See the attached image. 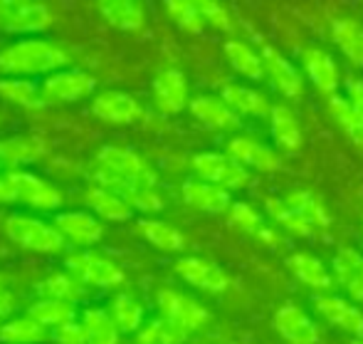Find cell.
<instances>
[{
	"label": "cell",
	"mask_w": 363,
	"mask_h": 344,
	"mask_svg": "<svg viewBox=\"0 0 363 344\" xmlns=\"http://www.w3.org/2000/svg\"><path fill=\"white\" fill-rule=\"evenodd\" d=\"M69 63V55L48 40H20L0 53V70L10 75H43L60 72Z\"/></svg>",
	"instance_id": "6da1fadb"
},
{
	"label": "cell",
	"mask_w": 363,
	"mask_h": 344,
	"mask_svg": "<svg viewBox=\"0 0 363 344\" xmlns=\"http://www.w3.org/2000/svg\"><path fill=\"white\" fill-rule=\"evenodd\" d=\"M5 233L10 240L35 253H57L65 245L62 233L55 225L33 218V215H10L5 220Z\"/></svg>",
	"instance_id": "7a4b0ae2"
},
{
	"label": "cell",
	"mask_w": 363,
	"mask_h": 344,
	"mask_svg": "<svg viewBox=\"0 0 363 344\" xmlns=\"http://www.w3.org/2000/svg\"><path fill=\"white\" fill-rule=\"evenodd\" d=\"M193 171L201 181H208L213 186H220L225 191H238L250 183V173L242 163L235 161L230 154L203 151L193 156Z\"/></svg>",
	"instance_id": "3957f363"
},
{
	"label": "cell",
	"mask_w": 363,
	"mask_h": 344,
	"mask_svg": "<svg viewBox=\"0 0 363 344\" xmlns=\"http://www.w3.org/2000/svg\"><path fill=\"white\" fill-rule=\"evenodd\" d=\"M156 305L163 320L173 322V325L186 332H196V330H201L203 325L211 322V310H208L203 302H198L196 297H191V295H183V292H178V290H171V287L158 290Z\"/></svg>",
	"instance_id": "277c9868"
},
{
	"label": "cell",
	"mask_w": 363,
	"mask_h": 344,
	"mask_svg": "<svg viewBox=\"0 0 363 344\" xmlns=\"http://www.w3.org/2000/svg\"><path fill=\"white\" fill-rule=\"evenodd\" d=\"M99 168L114 173L116 178L126 183H136V186H148L156 188V171L139 156L136 151L124 146H101L96 154Z\"/></svg>",
	"instance_id": "5b68a950"
},
{
	"label": "cell",
	"mask_w": 363,
	"mask_h": 344,
	"mask_svg": "<svg viewBox=\"0 0 363 344\" xmlns=\"http://www.w3.org/2000/svg\"><path fill=\"white\" fill-rule=\"evenodd\" d=\"M50 23L52 13L40 0H0V30L5 33H40Z\"/></svg>",
	"instance_id": "8992f818"
},
{
	"label": "cell",
	"mask_w": 363,
	"mask_h": 344,
	"mask_svg": "<svg viewBox=\"0 0 363 344\" xmlns=\"http://www.w3.org/2000/svg\"><path fill=\"white\" fill-rule=\"evenodd\" d=\"M65 265L77 280L86 282V285L114 287L124 282V270L96 253H74L65 260Z\"/></svg>",
	"instance_id": "52a82bcc"
},
{
	"label": "cell",
	"mask_w": 363,
	"mask_h": 344,
	"mask_svg": "<svg viewBox=\"0 0 363 344\" xmlns=\"http://www.w3.org/2000/svg\"><path fill=\"white\" fill-rule=\"evenodd\" d=\"M277 335L289 344H319L321 332L309 315L294 302H284L277 307L272 320Z\"/></svg>",
	"instance_id": "ba28073f"
},
{
	"label": "cell",
	"mask_w": 363,
	"mask_h": 344,
	"mask_svg": "<svg viewBox=\"0 0 363 344\" xmlns=\"http://www.w3.org/2000/svg\"><path fill=\"white\" fill-rule=\"evenodd\" d=\"M314 307L329 325L339 327L354 337H363V312L351 300L334 295V292H324V295L314 297Z\"/></svg>",
	"instance_id": "9c48e42d"
},
{
	"label": "cell",
	"mask_w": 363,
	"mask_h": 344,
	"mask_svg": "<svg viewBox=\"0 0 363 344\" xmlns=\"http://www.w3.org/2000/svg\"><path fill=\"white\" fill-rule=\"evenodd\" d=\"M96 87L94 77L84 70H60L43 85L45 102H79Z\"/></svg>",
	"instance_id": "30bf717a"
},
{
	"label": "cell",
	"mask_w": 363,
	"mask_h": 344,
	"mask_svg": "<svg viewBox=\"0 0 363 344\" xmlns=\"http://www.w3.org/2000/svg\"><path fill=\"white\" fill-rule=\"evenodd\" d=\"M10 178H13V186H15V193H18V201L28 203L33 208H40V210H55L62 206V193L48 183L45 178L35 176V173H28V171H8Z\"/></svg>",
	"instance_id": "8fae6325"
},
{
	"label": "cell",
	"mask_w": 363,
	"mask_h": 344,
	"mask_svg": "<svg viewBox=\"0 0 363 344\" xmlns=\"http://www.w3.org/2000/svg\"><path fill=\"white\" fill-rule=\"evenodd\" d=\"M153 102L163 114H178L186 107H191L188 102V82L186 75L181 70H163L153 80Z\"/></svg>",
	"instance_id": "7c38bea8"
},
{
	"label": "cell",
	"mask_w": 363,
	"mask_h": 344,
	"mask_svg": "<svg viewBox=\"0 0 363 344\" xmlns=\"http://www.w3.org/2000/svg\"><path fill=\"white\" fill-rule=\"evenodd\" d=\"M91 114L109 124H134L141 119V104L126 92H101L91 102Z\"/></svg>",
	"instance_id": "4fadbf2b"
},
{
	"label": "cell",
	"mask_w": 363,
	"mask_h": 344,
	"mask_svg": "<svg viewBox=\"0 0 363 344\" xmlns=\"http://www.w3.org/2000/svg\"><path fill=\"white\" fill-rule=\"evenodd\" d=\"M176 273L188 282L206 292H225L230 285V277L220 265L203 258H181L176 260Z\"/></svg>",
	"instance_id": "5bb4252c"
},
{
	"label": "cell",
	"mask_w": 363,
	"mask_h": 344,
	"mask_svg": "<svg viewBox=\"0 0 363 344\" xmlns=\"http://www.w3.org/2000/svg\"><path fill=\"white\" fill-rule=\"evenodd\" d=\"M262 60H264V72H267V77L287 100L301 97V92H304V80H301L299 70H296L277 48L262 45Z\"/></svg>",
	"instance_id": "9a60e30c"
},
{
	"label": "cell",
	"mask_w": 363,
	"mask_h": 344,
	"mask_svg": "<svg viewBox=\"0 0 363 344\" xmlns=\"http://www.w3.org/2000/svg\"><path fill=\"white\" fill-rule=\"evenodd\" d=\"M225 154H230V156L238 163H242L245 168H255V171H262V173H272L282 166L279 154H274L269 146H264V144L255 141V139H250V136L230 139L228 151Z\"/></svg>",
	"instance_id": "2e32d148"
},
{
	"label": "cell",
	"mask_w": 363,
	"mask_h": 344,
	"mask_svg": "<svg viewBox=\"0 0 363 344\" xmlns=\"http://www.w3.org/2000/svg\"><path fill=\"white\" fill-rule=\"evenodd\" d=\"M181 196L183 201L191 208L201 210V213L208 215H220L228 213L233 201H230V191L220 186H213L208 181H201V178H191L181 186Z\"/></svg>",
	"instance_id": "e0dca14e"
},
{
	"label": "cell",
	"mask_w": 363,
	"mask_h": 344,
	"mask_svg": "<svg viewBox=\"0 0 363 344\" xmlns=\"http://www.w3.org/2000/svg\"><path fill=\"white\" fill-rule=\"evenodd\" d=\"M301 63H304V72L311 80V85L321 92V95L334 97L339 90V68H336L334 58L321 48H304L301 50Z\"/></svg>",
	"instance_id": "ac0fdd59"
},
{
	"label": "cell",
	"mask_w": 363,
	"mask_h": 344,
	"mask_svg": "<svg viewBox=\"0 0 363 344\" xmlns=\"http://www.w3.org/2000/svg\"><path fill=\"white\" fill-rule=\"evenodd\" d=\"M55 228L62 233V238L72 240L77 245H91L99 243L104 228H101L99 218H94L86 210H67V213H60L55 220Z\"/></svg>",
	"instance_id": "d6986e66"
},
{
	"label": "cell",
	"mask_w": 363,
	"mask_h": 344,
	"mask_svg": "<svg viewBox=\"0 0 363 344\" xmlns=\"http://www.w3.org/2000/svg\"><path fill=\"white\" fill-rule=\"evenodd\" d=\"M220 100L235 112V114H247V117H269L274 104L262 92L252 90V87L238 85V82H228L220 87Z\"/></svg>",
	"instance_id": "ffe728a7"
},
{
	"label": "cell",
	"mask_w": 363,
	"mask_h": 344,
	"mask_svg": "<svg viewBox=\"0 0 363 344\" xmlns=\"http://www.w3.org/2000/svg\"><path fill=\"white\" fill-rule=\"evenodd\" d=\"M334 277L341 287L351 295V300L363 302V253L356 248H341L336 253L334 263Z\"/></svg>",
	"instance_id": "44dd1931"
},
{
	"label": "cell",
	"mask_w": 363,
	"mask_h": 344,
	"mask_svg": "<svg viewBox=\"0 0 363 344\" xmlns=\"http://www.w3.org/2000/svg\"><path fill=\"white\" fill-rule=\"evenodd\" d=\"M191 112L198 122H203L211 129L230 131L240 127V114H235L220 97H211V95L196 97V100H191Z\"/></svg>",
	"instance_id": "7402d4cb"
},
{
	"label": "cell",
	"mask_w": 363,
	"mask_h": 344,
	"mask_svg": "<svg viewBox=\"0 0 363 344\" xmlns=\"http://www.w3.org/2000/svg\"><path fill=\"white\" fill-rule=\"evenodd\" d=\"M331 40L346 60L363 68V25L354 18H336L331 23Z\"/></svg>",
	"instance_id": "603a6c76"
},
{
	"label": "cell",
	"mask_w": 363,
	"mask_h": 344,
	"mask_svg": "<svg viewBox=\"0 0 363 344\" xmlns=\"http://www.w3.org/2000/svg\"><path fill=\"white\" fill-rule=\"evenodd\" d=\"M289 270L294 273V277L299 282H304L311 290H329L334 277H331L329 268L321 263L316 255L306 253V250H299V253H291L287 258Z\"/></svg>",
	"instance_id": "cb8c5ba5"
},
{
	"label": "cell",
	"mask_w": 363,
	"mask_h": 344,
	"mask_svg": "<svg viewBox=\"0 0 363 344\" xmlns=\"http://www.w3.org/2000/svg\"><path fill=\"white\" fill-rule=\"evenodd\" d=\"M99 15L116 30H126V33H134V30L144 28L146 13L141 8V3L134 0H104V3L96 5Z\"/></svg>",
	"instance_id": "d4e9b609"
},
{
	"label": "cell",
	"mask_w": 363,
	"mask_h": 344,
	"mask_svg": "<svg viewBox=\"0 0 363 344\" xmlns=\"http://www.w3.org/2000/svg\"><path fill=\"white\" fill-rule=\"evenodd\" d=\"M269 131H272V139L279 149L294 151V149L301 146V124L287 104L272 107V112H269Z\"/></svg>",
	"instance_id": "484cf974"
},
{
	"label": "cell",
	"mask_w": 363,
	"mask_h": 344,
	"mask_svg": "<svg viewBox=\"0 0 363 344\" xmlns=\"http://www.w3.org/2000/svg\"><path fill=\"white\" fill-rule=\"evenodd\" d=\"M225 58H228V63L233 65V70L238 72V75L247 77V80L257 82L267 75V72H264L262 55L250 48L247 43H242V40H228V43H225Z\"/></svg>",
	"instance_id": "4316f807"
},
{
	"label": "cell",
	"mask_w": 363,
	"mask_h": 344,
	"mask_svg": "<svg viewBox=\"0 0 363 344\" xmlns=\"http://www.w3.org/2000/svg\"><path fill=\"white\" fill-rule=\"evenodd\" d=\"M82 330L86 335V344H119V327L111 315L101 307H89L82 315Z\"/></svg>",
	"instance_id": "83f0119b"
},
{
	"label": "cell",
	"mask_w": 363,
	"mask_h": 344,
	"mask_svg": "<svg viewBox=\"0 0 363 344\" xmlns=\"http://www.w3.org/2000/svg\"><path fill=\"white\" fill-rule=\"evenodd\" d=\"M86 203H89V208L94 210L96 215H101V218H106V220H114V223H124V220H129L131 213H134V208H131L119 193L109 191V188H101V186L86 191Z\"/></svg>",
	"instance_id": "f1b7e54d"
},
{
	"label": "cell",
	"mask_w": 363,
	"mask_h": 344,
	"mask_svg": "<svg viewBox=\"0 0 363 344\" xmlns=\"http://www.w3.org/2000/svg\"><path fill=\"white\" fill-rule=\"evenodd\" d=\"M284 203H287L294 213H299L306 223L314 225V228H326V225L331 223L329 208H326L324 203H321V198L314 196L311 191L294 188V191H289L287 196H284Z\"/></svg>",
	"instance_id": "f546056e"
},
{
	"label": "cell",
	"mask_w": 363,
	"mask_h": 344,
	"mask_svg": "<svg viewBox=\"0 0 363 344\" xmlns=\"http://www.w3.org/2000/svg\"><path fill=\"white\" fill-rule=\"evenodd\" d=\"M40 156H43V141L35 136H18L0 141V168L23 166V163L38 161Z\"/></svg>",
	"instance_id": "4dcf8cb0"
},
{
	"label": "cell",
	"mask_w": 363,
	"mask_h": 344,
	"mask_svg": "<svg viewBox=\"0 0 363 344\" xmlns=\"http://www.w3.org/2000/svg\"><path fill=\"white\" fill-rule=\"evenodd\" d=\"M264 213H267L274 223L282 225L287 233L296 235V238H311V235H314V230H316L314 225L306 223L299 213H294V210L284 203V198H274V196L264 198Z\"/></svg>",
	"instance_id": "1f68e13d"
},
{
	"label": "cell",
	"mask_w": 363,
	"mask_h": 344,
	"mask_svg": "<svg viewBox=\"0 0 363 344\" xmlns=\"http://www.w3.org/2000/svg\"><path fill=\"white\" fill-rule=\"evenodd\" d=\"M28 317H33L38 325L43 327H60L74 322V305L65 300H52V297H43L35 305H30Z\"/></svg>",
	"instance_id": "d6a6232c"
},
{
	"label": "cell",
	"mask_w": 363,
	"mask_h": 344,
	"mask_svg": "<svg viewBox=\"0 0 363 344\" xmlns=\"http://www.w3.org/2000/svg\"><path fill=\"white\" fill-rule=\"evenodd\" d=\"M139 233L144 235L151 245H156V248H161V250H168V253H178V250H183V245H186L181 230L173 228L171 223H163V220H153V218L139 220Z\"/></svg>",
	"instance_id": "836d02e7"
},
{
	"label": "cell",
	"mask_w": 363,
	"mask_h": 344,
	"mask_svg": "<svg viewBox=\"0 0 363 344\" xmlns=\"http://www.w3.org/2000/svg\"><path fill=\"white\" fill-rule=\"evenodd\" d=\"M329 112L334 117L336 124L344 129V134L356 144V146L363 149V117L351 107V102L341 95L329 97Z\"/></svg>",
	"instance_id": "e575fe53"
},
{
	"label": "cell",
	"mask_w": 363,
	"mask_h": 344,
	"mask_svg": "<svg viewBox=\"0 0 363 344\" xmlns=\"http://www.w3.org/2000/svg\"><path fill=\"white\" fill-rule=\"evenodd\" d=\"M109 315L116 322L119 332H139L141 322H144V307H141V302L136 297L121 292V295H116L111 300Z\"/></svg>",
	"instance_id": "d590c367"
},
{
	"label": "cell",
	"mask_w": 363,
	"mask_h": 344,
	"mask_svg": "<svg viewBox=\"0 0 363 344\" xmlns=\"http://www.w3.org/2000/svg\"><path fill=\"white\" fill-rule=\"evenodd\" d=\"M45 327L38 325L33 317H15L0 327L3 344H40L45 340Z\"/></svg>",
	"instance_id": "8d00e7d4"
},
{
	"label": "cell",
	"mask_w": 363,
	"mask_h": 344,
	"mask_svg": "<svg viewBox=\"0 0 363 344\" xmlns=\"http://www.w3.org/2000/svg\"><path fill=\"white\" fill-rule=\"evenodd\" d=\"M186 337H188L186 330H181V327H176L173 322L158 317V320L146 322V325L136 332V344H183Z\"/></svg>",
	"instance_id": "74e56055"
},
{
	"label": "cell",
	"mask_w": 363,
	"mask_h": 344,
	"mask_svg": "<svg viewBox=\"0 0 363 344\" xmlns=\"http://www.w3.org/2000/svg\"><path fill=\"white\" fill-rule=\"evenodd\" d=\"M40 292L45 297H52V300H65V302H74L84 297V287H82V280H77L74 275L67 273H52L50 277H45L40 282Z\"/></svg>",
	"instance_id": "f35d334b"
},
{
	"label": "cell",
	"mask_w": 363,
	"mask_h": 344,
	"mask_svg": "<svg viewBox=\"0 0 363 344\" xmlns=\"http://www.w3.org/2000/svg\"><path fill=\"white\" fill-rule=\"evenodd\" d=\"M0 97L8 102H15V104H23V107L43 104V95H40L38 85L30 80H20V77L0 80Z\"/></svg>",
	"instance_id": "ab89813d"
},
{
	"label": "cell",
	"mask_w": 363,
	"mask_h": 344,
	"mask_svg": "<svg viewBox=\"0 0 363 344\" xmlns=\"http://www.w3.org/2000/svg\"><path fill=\"white\" fill-rule=\"evenodd\" d=\"M166 8H168L171 20L181 30H186V33H191V35H201L203 33V28H206V20H203L198 3H191V0H171V3H166Z\"/></svg>",
	"instance_id": "60d3db41"
},
{
	"label": "cell",
	"mask_w": 363,
	"mask_h": 344,
	"mask_svg": "<svg viewBox=\"0 0 363 344\" xmlns=\"http://www.w3.org/2000/svg\"><path fill=\"white\" fill-rule=\"evenodd\" d=\"M228 220H230V225H235L238 230H242V233H252V235H257V230L264 225L262 213H259V210L247 201L233 203L228 210Z\"/></svg>",
	"instance_id": "b9f144b4"
},
{
	"label": "cell",
	"mask_w": 363,
	"mask_h": 344,
	"mask_svg": "<svg viewBox=\"0 0 363 344\" xmlns=\"http://www.w3.org/2000/svg\"><path fill=\"white\" fill-rule=\"evenodd\" d=\"M198 8H201L206 25L220 30V33H233V15L228 13L225 5L216 3V0H203V3H198Z\"/></svg>",
	"instance_id": "7bdbcfd3"
},
{
	"label": "cell",
	"mask_w": 363,
	"mask_h": 344,
	"mask_svg": "<svg viewBox=\"0 0 363 344\" xmlns=\"http://www.w3.org/2000/svg\"><path fill=\"white\" fill-rule=\"evenodd\" d=\"M52 340L57 344H86V335L79 322H67L52 330Z\"/></svg>",
	"instance_id": "ee69618b"
},
{
	"label": "cell",
	"mask_w": 363,
	"mask_h": 344,
	"mask_svg": "<svg viewBox=\"0 0 363 344\" xmlns=\"http://www.w3.org/2000/svg\"><path fill=\"white\" fill-rule=\"evenodd\" d=\"M346 100H349L351 107L363 117V80L361 77H349V80H346Z\"/></svg>",
	"instance_id": "f6af8a7d"
},
{
	"label": "cell",
	"mask_w": 363,
	"mask_h": 344,
	"mask_svg": "<svg viewBox=\"0 0 363 344\" xmlns=\"http://www.w3.org/2000/svg\"><path fill=\"white\" fill-rule=\"evenodd\" d=\"M13 201H18L13 178H10V173H0V203H13Z\"/></svg>",
	"instance_id": "bcb514c9"
},
{
	"label": "cell",
	"mask_w": 363,
	"mask_h": 344,
	"mask_svg": "<svg viewBox=\"0 0 363 344\" xmlns=\"http://www.w3.org/2000/svg\"><path fill=\"white\" fill-rule=\"evenodd\" d=\"M255 238H257L259 243L269 245V248H277V245H282V235H279L277 230L267 228V225H262V228L257 230V235H255Z\"/></svg>",
	"instance_id": "7dc6e473"
},
{
	"label": "cell",
	"mask_w": 363,
	"mask_h": 344,
	"mask_svg": "<svg viewBox=\"0 0 363 344\" xmlns=\"http://www.w3.org/2000/svg\"><path fill=\"white\" fill-rule=\"evenodd\" d=\"M13 297H10V292H5V290H0V322L5 320V317L13 312Z\"/></svg>",
	"instance_id": "c3c4849f"
},
{
	"label": "cell",
	"mask_w": 363,
	"mask_h": 344,
	"mask_svg": "<svg viewBox=\"0 0 363 344\" xmlns=\"http://www.w3.org/2000/svg\"><path fill=\"white\" fill-rule=\"evenodd\" d=\"M354 344H363V340H359V342H354Z\"/></svg>",
	"instance_id": "681fc988"
},
{
	"label": "cell",
	"mask_w": 363,
	"mask_h": 344,
	"mask_svg": "<svg viewBox=\"0 0 363 344\" xmlns=\"http://www.w3.org/2000/svg\"><path fill=\"white\" fill-rule=\"evenodd\" d=\"M0 290H3V280H0Z\"/></svg>",
	"instance_id": "f907efd6"
}]
</instances>
